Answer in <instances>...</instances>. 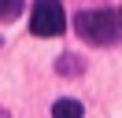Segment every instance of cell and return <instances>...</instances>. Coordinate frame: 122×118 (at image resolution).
I'll list each match as a JSON object with an SVG mask.
<instances>
[{"instance_id":"cell-4","label":"cell","mask_w":122,"mask_h":118,"mask_svg":"<svg viewBox=\"0 0 122 118\" xmlns=\"http://www.w3.org/2000/svg\"><path fill=\"white\" fill-rule=\"evenodd\" d=\"M19 11H22V0H0V19L4 22H11Z\"/></svg>"},{"instance_id":"cell-2","label":"cell","mask_w":122,"mask_h":118,"mask_svg":"<svg viewBox=\"0 0 122 118\" xmlns=\"http://www.w3.org/2000/svg\"><path fill=\"white\" fill-rule=\"evenodd\" d=\"M67 26V15H63L59 0H37L30 11V33L33 37H59Z\"/></svg>"},{"instance_id":"cell-1","label":"cell","mask_w":122,"mask_h":118,"mask_svg":"<svg viewBox=\"0 0 122 118\" xmlns=\"http://www.w3.org/2000/svg\"><path fill=\"white\" fill-rule=\"evenodd\" d=\"M74 30L81 41L89 44H118L122 41V11L115 7H89V11L74 15Z\"/></svg>"},{"instance_id":"cell-3","label":"cell","mask_w":122,"mask_h":118,"mask_svg":"<svg viewBox=\"0 0 122 118\" xmlns=\"http://www.w3.org/2000/svg\"><path fill=\"white\" fill-rule=\"evenodd\" d=\"M81 111H85V107H81L78 100H56V103H52V114H56V118H59V114H63V118H81Z\"/></svg>"}]
</instances>
